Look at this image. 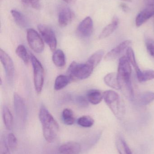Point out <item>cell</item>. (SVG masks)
<instances>
[{
  "label": "cell",
  "mask_w": 154,
  "mask_h": 154,
  "mask_svg": "<svg viewBox=\"0 0 154 154\" xmlns=\"http://www.w3.org/2000/svg\"><path fill=\"white\" fill-rule=\"evenodd\" d=\"M131 65L127 57H121L119 59L117 75L120 90L127 97L133 100L134 98V93L131 81Z\"/></svg>",
  "instance_id": "obj_1"
},
{
  "label": "cell",
  "mask_w": 154,
  "mask_h": 154,
  "mask_svg": "<svg viewBox=\"0 0 154 154\" xmlns=\"http://www.w3.org/2000/svg\"><path fill=\"white\" fill-rule=\"evenodd\" d=\"M39 119L42 126V133L45 140L51 143L56 139L59 131V125L53 116L44 106L41 107Z\"/></svg>",
  "instance_id": "obj_2"
},
{
  "label": "cell",
  "mask_w": 154,
  "mask_h": 154,
  "mask_svg": "<svg viewBox=\"0 0 154 154\" xmlns=\"http://www.w3.org/2000/svg\"><path fill=\"white\" fill-rule=\"evenodd\" d=\"M103 99L117 118L121 120L125 113L124 105L119 95L113 90H107L103 93Z\"/></svg>",
  "instance_id": "obj_3"
},
{
  "label": "cell",
  "mask_w": 154,
  "mask_h": 154,
  "mask_svg": "<svg viewBox=\"0 0 154 154\" xmlns=\"http://www.w3.org/2000/svg\"><path fill=\"white\" fill-rule=\"evenodd\" d=\"M94 68L86 62L80 64L72 62L68 68L67 75L72 80H80L85 79L91 75Z\"/></svg>",
  "instance_id": "obj_4"
},
{
  "label": "cell",
  "mask_w": 154,
  "mask_h": 154,
  "mask_svg": "<svg viewBox=\"0 0 154 154\" xmlns=\"http://www.w3.org/2000/svg\"><path fill=\"white\" fill-rule=\"evenodd\" d=\"M30 59L33 68V83L36 92L39 94L42 91L44 80V70L39 60L33 54H30Z\"/></svg>",
  "instance_id": "obj_5"
},
{
  "label": "cell",
  "mask_w": 154,
  "mask_h": 154,
  "mask_svg": "<svg viewBox=\"0 0 154 154\" xmlns=\"http://www.w3.org/2000/svg\"><path fill=\"white\" fill-rule=\"evenodd\" d=\"M27 39L30 48L34 52L40 53L44 50L43 40L35 30L32 29L27 30Z\"/></svg>",
  "instance_id": "obj_6"
},
{
  "label": "cell",
  "mask_w": 154,
  "mask_h": 154,
  "mask_svg": "<svg viewBox=\"0 0 154 154\" xmlns=\"http://www.w3.org/2000/svg\"><path fill=\"white\" fill-rule=\"evenodd\" d=\"M38 29L43 40L49 46L51 51L54 52L56 50L57 40L53 30L50 27L44 24L38 25Z\"/></svg>",
  "instance_id": "obj_7"
},
{
  "label": "cell",
  "mask_w": 154,
  "mask_h": 154,
  "mask_svg": "<svg viewBox=\"0 0 154 154\" xmlns=\"http://www.w3.org/2000/svg\"><path fill=\"white\" fill-rule=\"evenodd\" d=\"M0 58L1 63L4 68L7 80L9 82H11L13 80L14 71V65L12 60L2 49L0 50Z\"/></svg>",
  "instance_id": "obj_8"
},
{
  "label": "cell",
  "mask_w": 154,
  "mask_h": 154,
  "mask_svg": "<svg viewBox=\"0 0 154 154\" xmlns=\"http://www.w3.org/2000/svg\"><path fill=\"white\" fill-rule=\"evenodd\" d=\"M14 106L17 117L22 121H24L27 116L26 104L23 99L16 93L14 95Z\"/></svg>",
  "instance_id": "obj_9"
},
{
  "label": "cell",
  "mask_w": 154,
  "mask_h": 154,
  "mask_svg": "<svg viewBox=\"0 0 154 154\" xmlns=\"http://www.w3.org/2000/svg\"><path fill=\"white\" fill-rule=\"evenodd\" d=\"M93 22L91 17H86L79 24L77 32L80 36L87 38L92 35L93 31Z\"/></svg>",
  "instance_id": "obj_10"
},
{
  "label": "cell",
  "mask_w": 154,
  "mask_h": 154,
  "mask_svg": "<svg viewBox=\"0 0 154 154\" xmlns=\"http://www.w3.org/2000/svg\"><path fill=\"white\" fill-rule=\"evenodd\" d=\"M154 15V2L147 5L146 8L139 13L136 19V25L140 27Z\"/></svg>",
  "instance_id": "obj_11"
},
{
  "label": "cell",
  "mask_w": 154,
  "mask_h": 154,
  "mask_svg": "<svg viewBox=\"0 0 154 154\" xmlns=\"http://www.w3.org/2000/svg\"><path fill=\"white\" fill-rule=\"evenodd\" d=\"M132 44L130 40H125L120 43L116 47L109 51L105 57V60L106 61L114 60L116 59L121 53Z\"/></svg>",
  "instance_id": "obj_12"
},
{
  "label": "cell",
  "mask_w": 154,
  "mask_h": 154,
  "mask_svg": "<svg viewBox=\"0 0 154 154\" xmlns=\"http://www.w3.org/2000/svg\"><path fill=\"white\" fill-rule=\"evenodd\" d=\"M58 151L60 154H79L81 151V146L76 142H68L61 145Z\"/></svg>",
  "instance_id": "obj_13"
},
{
  "label": "cell",
  "mask_w": 154,
  "mask_h": 154,
  "mask_svg": "<svg viewBox=\"0 0 154 154\" xmlns=\"http://www.w3.org/2000/svg\"><path fill=\"white\" fill-rule=\"evenodd\" d=\"M72 19V13L68 7H64L60 11L58 14V23L61 28L69 24Z\"/></svg>",
  "instance_id": "obj_14"
},
{
  "label": "cell",
  "mask_w": 154,
  "mask_h": 154,
  "mask_svg": "<svg viewBox=\"0 0 154 154\" xmlns=\"http://www.w3.org/2000/svg\"><path fill=\"white\" fill-rule=\"evenodd\" d=\"M119 24V19L117 16H114L112 19L111 23L107 25L103 29L99 36V39H102L109 37L117 29Z\"/></svg>",
  "instance_id": "obj_15"
},
{
  "label": "cell",
  "mask_w": 154,
  "mask_h": 154,
  "mask_svg": "<svg viewBox=\"0 0 154 154\" xmlns=\"http://www.w3.org/2000/svg\"><path fill=\"white\" fill-rule=\"evenodd\" d=\"M86 97L89 102L93 105H97L103 100V93L98 90H90L87 92Z\"/></svg>",
  "instance_id": "obj_16"
},
{
  "label": "cell",
  "mask_w": 154,
  "mask_h": 154,
  "mask_svg": "<svg viewBox=\"0 0 154 154\" xmlns=\"http://www.w3.org/2000/svg\"><path fill=\"white\" fill-rule=\"evenodd\" d=\"M104 82L110 88L115 90H120V86L118 79L117 74L111 73L104 77Z\"/></svg>",
  "instance_id": "obj_17"
},
{
  "label": "cell",
  "mask_w": 154,
  "mask_h": 154,
  "mask_svg": "<svg viewBox=\"0 0 154 154\" xmlns=\"http://www.w3.org/2000/svg\"><path fill=\"white\" fill-rule=\"evenodd\" d=\"M53 63L58 67H63L66 65V57L63 51L60 49L56 50L52 56Z\"/></svg>",
  "instance_id": "obj_18"
},
{
  "label": "cell",
  "mask_w": 154,
  "mask_h": 154,
  "mask_svg": "<svg viewBox=\"0 0 154 154\" xmlns=\"http://www.w3.org/2000/svg\"><path fill=\"white\" fill-rule=\"evenodd\" d=\"M2 114L5 128L8 130H11L13 126V117L8 107L3 106Z\"/></svg>",
  "instance_id": "obj_19"
},
{
  "label": "cell",
  "mask_w": 154,
  "mask_h": 154,
  "mask_svg": "<svg viewBox=\"0 0 154 154\" xmlns=\"http://www.w3.org/2000/svg\"><path fill=\"white\" fill-rule=\"evenodd\" d=\"M115 143L117 149L119 154H133L124 139L121 136L117 137Z\"/></svg>",
  "instance_id": "obj_20"
},
{
  "label": "cell",
  "mask_w": 154,
  "mask_h": 154,
  "mask_svg": "<svg viewBox=\"0 0 154 154\" xmlns=\"http://www.w3.org/2000/svg\"><path fill=\"white\" fill-rule=\"evenodd\" d=\"M105 54V51L101 49L93 53L87 60L86 63L95 68L100 63Z\"/></svg>",
  "instance_id": "obj_21"
},
{
  "label": "cell",
  "mask_w": 154,
  "mask_h": 154,
  "mask_svg": "<svg viewBox=\"0 0 154 154\" xmlns=\"http://www.w3.org/2000/svg\"><path fill=\"white\" fill-rule=\"evenodd\" d=\"M71 81V79L67 75H60L55 80L54 89L56 91L60 90L66 87Z\"/></svg>",
  "instance_id": "obj_22"
},
{
  "label": "cell",
  "mask_w": 154,
  "mask_h": 154,
  "mask_svg": "<svg viewBox=\"0 0 154 154\" xmlns=\"http://www.w3.org/2000/svg\"><path fill=\"white\" fill-rule=\"evenodd\" d=\"M11 14L16 24L21 28H25L27 26V21L25 17L20 12L16 10L11 11Z\"/></svg>",
  "instance_id": "obj_23"
},
{
  "label": "cell",
  "mask_w": 154,
  "mask_h": 154,
  "mask_svg": "<svg viewBox=\"0 0 154 154\" xmlns=\"http://www.w3.org/2000/svg\"><path fill=\"white\" fill-rule=\"evenodd\" d=\"M62 119L67 125H71L75 122V118L73 111L70 109H65L62 111Z\"/></svg>",
  "instance_id": "obj_24"
},
{
  "label": "cell",
  "mask_w": 154,
  "mask_h": 154,
  "mask_svg": "<svg viewBox=\"0 0 154 154\" xmlns=\"http://www.w3.org/2000/svg\"><path fill=\"white\" fill-rule=\"evenodd\" d=\"M126 55V57H127L128 61L134 69L135 70L136 72V75L139 74L142 70L140 69L138 65H137L136 60L134 52L131 47H128L127 49Z\"/></svg>",
  "instance_id": "obj_25"
},
{
  "label": "cell",
  "mask_w": 154,
  "mask_h": 154,
  "mask_svg": "<svg viewBox=\"0 0 154 154\" xmlns=\"http://www.w3.org/2000/svg\"><path fill=\"white\" fill-rule=\"evenodd\" d=\"M15 53L17 56L24 62V64L26 65L29 64L30 57H29L26 48L23 45H20L17 47L15 50Z\"/></svg>",
  "instance_id": "obj_26"
},
{
  "label": "cell",
  "mask_w": 154,
  "mask_h": 154,
  "mask_svg": "<svg viewBox=\"0 0 154 154\" xmlns=\"http://www.w3.org/2000/svg\"><path fill=\"white\" fill-rule=\"evenodd\" d=\"M154 100V92L146 91L142 93L139 97L140 104L143 106H147Z\"/></svg>",
  "instance_id": "obj_27"
},
{
  "label": "cell",
  "mask_w": 154,
  "mask_h": 154,
  "mask_svg": "<svg viewBox=\"0 0 154 154\" xmlns=\"http://www.w3.org/2000/svg\"><path fill=\"white\" fill-rule=\"evenodd\" d=\"M139 82H143L152 80L154 79V70H146L142 71L137 75Z\"/></svg>",
  "instance_id": "obj_28"
},
{
  "label": "cell",
  "mask_w": 154,
  "mask_h": 154,
  "mask_svg": "<svg viewBox=\"0 0 154 154\" xmlns=\"http://www.w3.org/2000/svg\"><path fill=\"white\" fill-rule=\"evenodd\" d=\"M78 125L82 127L90 128L94 125L95 121L90 116H84L79 118L77 121Z\"/></svg>",
  "instance_id": "obj_29"
},
{
  "label": "cell",
  "mask_w": 154,
  "mask_h": 154,
  "mask_svg": "<svg viewBox=\"0 0 154 154\" xmlns=\"http://www.w3.org/2000/svg\"><path fill=\"white\" fill-rule=\"evenodd\" d=\"M7 145L10 150L14 151L17 146V140L16 137L13 133L8 134L7 138Z\"/></svg>",
  "instance_id": "obj_30"
},
{
  "label": "cell",
  "mask_w": 154,
  "mask_h": 154,
  "mask_svg": "<svg viewBox=\"0 0 154 154\" xmlns=\"http://www.w3.org/2000/svg\"><path fill=\"white\" fill-rule=\"evenodd\" d=\"M0 154H11L10 148L4 138H1L0 142Z\"/></svg>",
  "instance_id": "obj_31"
},
{
  "label": "cell",
  "mask_w": 154,
  "mask_h": 154,
  "mask_svg": "<svg viewBox=\"0 0 154 154\" xmlns=\"http://www.w3.org/2000/svg\"><path fill=\"white\" fill-rule=\"evenodd\" d=\"M146 46L147 51L154 58V41L152 39L147 38L146 40Z\"/></svg>",
  "instance_id": "obj_32"
},
{
  "label": "cell",
  "mask_w": 154,
  "mask_h": 154,
  "mask_svg": "<svg viewBox=\"0 0 154 154\" xmlns=\"http://www.w3.org/2000/svg\"><path fill=\"white\" fill-rule=\"evenodd\" d=\"M22 2L25 5L31 6L37 10L40 7L39 0H22Z\"/></svg>",
  "instance_id": "obj_33"
},
{
  "label": "cell",
  "mask_w": 154,
  "mask_h": 154,
  "mask_svg": "<svg viewBox=\"0 0 154 154\" xmlns=\"http://www.w3.org/2000/svg\"><path fill=\"white\" fill-rule=\"evenodd\" d=\"M75 102L77 105L81 107H86L88 106V100L87 98L82 96H78L75 99Z\"/></svg>",
  "instance_id": "obj_34"
},
{
  "label": "cell",
  "mask_w": 154,
  "mask_h": 154,
  "mask_svg": "<svg viewBox=\"0 0 154 154\" xmlns=\"http://www.w3.org/2000/svg\"><path fill=\"white\" fill-rule=\"evenodd\" d=\"M43 154H60L58 150H57L54 147L49 146L45 149Z\"/></svg>",
  "instance_id": "obj_35"
},
{
  "label": "cell",
  "mask_w": 154,
  "mask_h": 154,
  "mask_svg": "<svg viewBox=\"0 0 154 154\" xmlns=\"http://www.w3.org/2000/svg\"><path fill=\"white\" fill-rule=\"evenodd\" d=\"M120 7L124 12H127L129 11V8L125 4L122 3L120 4Z\"/></svg>",
  "instance_id": "obj_36"
},
{
  "label": "cell",
  "mask_w": 154,
  "mask_h": 154,
  "mask_svg": "<svg viewBox=\"0 0 154 154\" xmlns=\"http://www.w3.org/2000/svg\"><path fill=\"white\" fill-rule=\"evenodd\" d=\"M63 1L66 2L68 3H71L73 2L74 0H63Z\"/></svg>",
  "instance_id": "obj_37"
},
{
  "label": "cell",
  "mask_w": 154,
  "mask_h": 154,
  "mask_svg": "<svg viewBox=\"0 0 154 154\" xmlns=\"http://www.w3.org/2000/svg\"><path fill=\"white\" fill-rule=\"evenodd\" d=\"M120 1H123V2H132V0H120Z\"/></svg>",
  "instance_id": "obj_38"
},
{
  "label": "cell",
  "mask_w": 154,
  "mask_h": 154,
  "mask_svg": "<svg viewBox=\"0 0 154 154\" xmlns=\"http://www.w3.org/2000/svg\"></svg>",
  "instance_id": "obj_39"
}]
</instances>
